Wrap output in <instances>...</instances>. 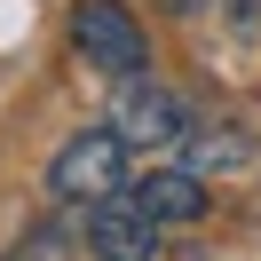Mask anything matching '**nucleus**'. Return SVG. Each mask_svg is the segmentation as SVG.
Segmentation results:
<instances>
[{
  "label": "nucleus",
  "instance_id": "nucleus-6",
  "mask_svg": "<svg viewBox=\"0 0 261 261\" xmlns=\"http://www.w3.org/2000/svg\"><path fill=\"white\" fill-rule=\"evenodd\" d=\"M190 174H229V166H253V135L238 127V119H206V127H190Z\"/></svg>",
  "mask_w": 261,
  "mask_h": 261
},
{
  "label": "nucleus",
  "instance_id": "nucleus-4",
  "mask_svg": "<svg viewBox=\"0 0 261 261\" xmlns=\"http://www.w3.org/2000/svg\"><path fill=\"white\" fill-rule=\"evenodd\" d=\"M80 238H87V253H95V261H159V222H150L127 190L80 206Z\"/></svg>",
  "mask_w": 261,
  "mask_h": 261
},
{
  "label": "nucleus",
  "instance_id": "nucleus-9",
  "mask_svg": "<svg viewBox=\"0 0 261 261\" xmlns=\"http://www.w3.org/2000/svg\"><path fill=\"white\" fill-rule=\"evenodd\" d=\"M159 261H206V253H198V245H166Z\"/></svg>",
  "mask_w": 261,
  "mask_h": 261
},
{
  "label": "nucleus",
  "instance_id": "nucleus-7",
  "mask_svg": "<svg viewBox=\"0 0 261 261\" xmlns=\"http://www.w3.org/2000/svg\"><path fill=\"white\" fill-rule=\"evenodd\" d=\"M0 261H71V229L64 222H40V229H24Z\"/></svg>",
  "mask_w": 261,
  "mask_h": 261
},
{
  "label": "nucleus",
  "instance_id": "nucleus-8",
  "mask_svg": "<svg viewBox=\"0 0 261 261\" xmlns=\"http://www.w3.org/2000/svg\"><path fill=\"white\" fill-rule=\"evenodd\" d=\"M222 8H229V24H238L245 40H261V0H222Z\"/></svg>",
  "mask_w": 261,
  "mask_h": 261
},
{
  "label": "nucleus",
  "instance_id": "nucleus-5",
  "mask_svg": "<svg viewBox=\"0 0 261 261\" xmlns=\"http://www.w3.org/2000/svg\"><path fill=\"white\" fill-rule=\"evenodd\" d=\"M127 198H135L159 229H190V222H206V206H214L206 174H190V166H143V174L127 182Z\"/></svg>",
  "mask_w": 261,
  "mask_h": 261
},
{
  "label": "nucleus",
  "instance_id": "nucleus-10",
  "mask_svg": "<svg viewBox=\"0 0 261 261\" xmlns=\"http://www.w3.org/2000/svg\"><path fill=\"white\" fill-rule=\"evenodd\" d=\"M166 8H182V16H190V8H198V0H166Z\"/></svg>",
  "mask_w": 261,
  "mask_h": 261
},
{
  "label": "nucleus",
  "instance_id": "nucleus-2",
  "mask_svg": "<svg viewBox=\"0 0 261 261\" xmlns=\"http://www.w3.org/2000/svg\"><path fill=\"white\" fill-rule=\"evenodd\" d=\"M71 48H80L87 71H103L119 87L150 71V32L135 24L127 0H71Z\"/></svg>",
  "mask_w": 261,
  "mask_h": 261
},
{
  "label": "nucleus",
  "instance_id": "nucleus-1",
  "mask_svg": "<svg viewBox=\"0 0 261 261\" xmlns=\"http://www.w3.org/2000/svg\"><path fill=\"white\" fill-rule=\"evenodd\" d=\"M127 159H135V150H127V135H119L111 119H103V127H80V135H71V143L48 159V198H64V206L119 198V190L135 182V174H127Z\"/></svg>",
  "mask_w": 261,
  "mask_h": 261
},
{
  "label": "nucleus",
  "instance_id": "nucleus-3",
  "mask_svg": "<svg viewBox=\"0 0 261 261\" xmlns=\"http://www.w3.org/2000/svg\"><path fill=\"white\" fill-rule=\"evenodd\" d=\"M111 127L127 135V150H174V143H190V103L174 95V87H159V80H127L119 87V103H111Z\"/></svg>",
  "mask_w": 261,
  "mask_h": 261
}]
</instances>
